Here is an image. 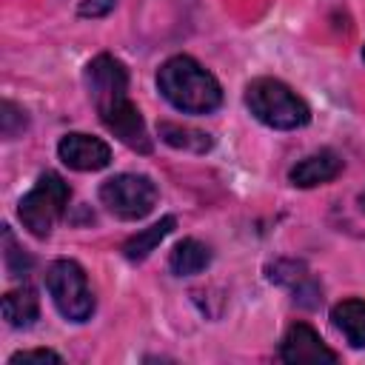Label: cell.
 Returning <instances> with one entry per match:
<instances>
[{"label": "cell", "instance_id": "e0dca14e", "mask_svg": "<svg viewBox=\"0 0 365 365\" xmlns=\"http://www.w3.org/2000/svg\"><path fill=\"white\" fill-rule=\"evenodd\" d=\"M0 111H3V114H0V128H3V137H9V140H11L17 131H23V128H26V114H23V111H20L14 103H9V100H6Z\"/></svg>", "mask_w": 365, "mask_h": 365}, {"label": "cell", "instance_id": "9c48e42d", "mask_svg": "<svg viewBox=\"0 0 365 365\" xmlns=\"http://www.w3.org/2000/svg\"><path fill=\"white\" fill-rule=\"evenodd\" d=\"M57 154L74 171H100L111 163V148L100 137H88L80 131L66 134L57 145Z\"/></svg>", "mask_w": 365, "mask_h": 365}, {"label": "cell", "instance_id": "30bf717a", "mask_svg": "<svg viewBox=\"0 0 365 365\" xmlns=\"http://www.w3.org/2000/svg\"><path fill=\"white\" fill-rule=\"evenodd\" d=\"M339 171H342V157L331 148H322V151H314L305 160H299L288 171V180L297 188H314V185L331 182L334 177H339Z\"/></svg>", "mask_w": 365, "mask_h": 365}, {"label": "cell", "instance_id": "4fadbf2b", "mask_svg": "<svg viewBox=\"0 0 365 365\" xmlns=\"http://www.w3.org/2000/svg\"><path fill=\"white\" fill-rule=\"evenodd\" d=\"M211 262V251L208 245H202L200 240L188 237V240H180L168 257V268L177 274V277H194L200 274L202 268H208Z\"/></svg>", "mask_w": 365, "mask_h": 365}, {"label": "cell", "instance_id": "8992f818", "mask_svg": "<svg viewBox=\"0 0 365 365\" xmlns=\"http://www.w3.org/2000/svg\"><path fill=\"white\" fill-rule=\"evenodd\" d=\"M86 88L97 108V114L108 111L111 106L128 100V71L125 66L111 54H97L86 66Z\"/></svg>", "mask_w": 365, "mask_h": 365}, {"label": "cell", "instance_id": "277c9868", "mask_svg": "<svg viewBox=\"0 0 365 365\" xmlns=\"http://www.w3.org/2000/svg\"><path fill=\"white\" fill-rule=\"evenodd\" d=\"M46 288L57 311L71 322H86L94 311V294L86 271L74 259H57L46 271Z\"/></svg>", "mask_w": 365, "mask_h": 365}, {"label": "cell", "instance_id": "7a4b0ae2", "mask_svg": "<svg viewBox=\"0 0 365 365\" xmlns=\"http://www.w3.org/2000/svg\"><path fill=\"white\" fill-rule=\"evenodd\" d=\"M245 106L259 123L279 131L302 128L311 120V108L305 106V100L274 77L251 80L245 86Z\"/></svg>", "mask_w": 365, "mask_h": 365}, {"label": "cell", "instance_id": "3957f363", "mask_svg": "<svg viewBox=\"0 0 365 365\" xmlns=\"http://www.w3.org/2000/svg\"><path fill=\"white\" fill-rule=\"evenodd\" d=\"M68 200H71L68 182L57 171H46L37 177L34 188L23 194V200L17 202V217L23 228H29L34 237H48L57 220L66 214Z\"/></svg>", "mask_w": 365, "mask_h": 365}, {"label": "cell", "instance_id": "44dd1931", "mask_svg": "<svg viewBox=\"0 0 365 365\" xmlns=\"http://www.w3.org/2000/svg\"><path fill=\"white\" fill-rule=\"evenodd\" d=\"M362 57H365V46H362Z\"/></svg>", "mask_w": 365, "mask_h": 365}, {"label": "cell", "instance_id": "ffe728a7", "mask_svg": "<svg viewBox=\"0 0 365 365\" xmlns=\"http://www.w3.org/2000/svg\"><path fill=\"white\" fill-rule=\"evenodd\" d=\"M359 205H362V211H365V191L359 194Z\"/></svg>", "mask_w": 365, "mask_h": 365}, {"label": "cell", "instance_id": "ba28073f", "mask_svg": "<svg viewBox=\"0 0 365 365\" xmlns=\"http://www.w3.org/2000/svg\"><path fill=\"white\" fill-rule=\"evenodd\" d=\"M279 356L291 365H314V362H336V354L319 339V334L305 325V322H294L285 336H282V345H279Z\"/></svg>", "mask_w": 365, "mask_h": 365}, {"label": "cell", "instance_id": "9a60e30c", "mask_svg": "<svg viewBox=\"0 0 365 365\" xmlns=\"http://www.w3.org/2000/svg\"><path fill=\"white\" fill-rule=\"evenodd\" d=\"M160 137L163 143H168L171 148H182V151H208L211 148V137L200 128H188L180 123H160Z\"/></svg>", "mask_w": 365, "mask_h": 365}, {"label": "cell", "instance_id": "ac0fdd59", "mask_svg": "<svg viewBox=\"0 0 365 365\" xmlns=\"http://www.w3.org/2000/svg\"><path fill=\"white\" fill-rule=\"evenodd\" d=\"M20 362H60V354L48 348H37V351H20L9 359V365H20Z\"/></svg>", "mask_w": 365, "mask_h": 365}, {"label": "cell", "instance_id": "6da1fadb", "mask_svg": "<svg viewBox=\"0 0 365 365\" xmlns=\"http://www.w3.org/2000/svg\"><path fill=\"white\" fill-rule=\"evenodd\" d=\"M160 94L185 114H208L222 103V88L211 71H205L194 57L177 54L165 60L157 71Z\"/></svg>", "mask_w": 365, "mask_h": 365}, {"label": "cell", "instance_id": "2e32d148", "mask_svg": "<svg viewBox=\"0 0 365 365\" xmlns=\"http://www.w3.org/2000/svg\"><path fill=\"white\" fill-rule=\"evenodd\" d=\"M3 259H6V271H9V277H26L29 274V268H31V257H26L20 248H17V242H14V237H11V231H9V225L3 228Z\"/></svg>", "mask_w": 365, "mask_h": 365}, {"label": "cell", "instance_id": "8fae6325", "mask_svg": "<svg viewBox=\"0 0 365 365\" xmlns=\"http://www.w3.org/2000/svg\"><path fill=\"white\" fill-rule=\"evenodd\" d=\"M334 328L348 339L354 348H365V302L362 299H342L331 308Z\"/></svg>", "mask_w": 365, "mask_h": 365}, {"label": "cell", "instance_id": "5bb4252c", "mask_svg": "<svg viewBox=\"0 0 365 365\" xmlns=\"http://www.w3.org/2000/svg\"><path fill=\"white\" fill-rule=\"evenodd\" d=\"M174 225H177V220L174 217H163L160 222H154V225H148V228H143V231H137L134 237H128L125 242H123V254H125V259H131V262H140V259H145L171 231H174Z\"/></svg>", "mask_w": 365, "mask_h": 365}, {"label": "cell", "instance_id": "d6986e66", "mask_svg": "<svg viewBox=\"0 0 365 365\" xmlns=\"http://www.w3.org/2000/svg\"><path fill=\"white\" fill-rule=\"evenodd\" d=\"M114 3L117 0H83L77 11H80V17H103L114 9Z\"/></svg>", "mask_w": 365, "mask_h": 365}, {"label": "cell", "instance_id": "7c38bea8", "mask_svg": "<svg viewBox=\"0 0 365 365\" xmlns=\"http://www.w3.org/2000/svg\"><path fill=\"white\" fill-rule=\"evenodd\" d=\"M3 317L11 328H29L40 317V299L31 285H20L3 297Z\"/></svg>", "mask_w": 365, "mask_h": 365}, {"label": "cell", "instance_id": "5b68a950", "mask_svg": "<svg viewBox=\"0 0 365 365\" xmlns=\"http://www.w3.org/2000/svg\"><path fill=\"white\" fill-rule=\"evenodd\" d=\"M100 202L120 220H143L157 205V185L145 174H117L100 185Z\"/></svg>", "mask_w": 365, "mask_h": 365}, {"label": "cell", "instance_id": "52a82bcc", "mask_svg": "<svg viewBox=\"0 0 365 365\" xmlns=\"http://www.w3.org/2000/svg\"><path fill=\"white\" fill-rule=\"evenodd\" d=\"M103 125L128 148L140 151V154H148L151 151V137L145 131V123L140 117V108L131 103V100H123L117 106H111L108 111L100 114Z\"/></svg>", "mask_w": 365, "mask_h": 365}]
</instances>
